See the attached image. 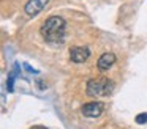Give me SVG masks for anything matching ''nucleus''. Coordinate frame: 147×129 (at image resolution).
I'll return each mask as SVG.
<instances>
[{
	"mask_svg": "<svg viewBox=\"0 0 147 129\" xmlns=\"http://www.w3.org/2000/svg\"><path fill=\"white\" fill-rule=\"evenodd\" d=\"M65 28L67 22L60 16H51L48 17L40 27L41 38L49 44H59L65 39Z\"/></svg>",
	"mask_w": 147,
	"mask_h": 129,
	"instance_id": "1",
	"label": "nucleus"
},
{
	"mask_svg": "<svg viewBox=\"0 0 147 129\" xmlns=\"http://www.w3.org/2000/svg\"><path fill=\"white\" fill-rule=\"evenodd\" d=\"M114 90V82L108 77H96V79H90L87 82L86 87V93L90 98H103V96H109Z\"/></svg>",
	"mask_w": 147,
	"mask_h": 129,
	"instance_id": "2",
	"label": "nucleus"
},
{
	"mask_svg": "<svg viewBox=\"0 0 147 129\" xmlns=\"http://www.w3.org/2000/svg\"><path fill=\"white\" fill-rule=\"evenodd\" d=\"M48 3H49V0H27V3L24 5V11H26L27 16L35 17V16H38L46 8Z\"/></svg>",
	"mask_w": 147,
	"mask_h": 129,
	"instance_id": "3",
	"label": "nucleus"
},
{
	"mask_svg": "<svg viewBox=\"0 0 147 129\" xmlns=\"http://www.w3.org/2000/svg\"><path fill=\"white\" fill-rule=\"evenodd\" d=\"M90 57V49L87 46H73L70 47V58L73 63H84Z\"/></svg>",
	"mask_w": 147,
	"mask_h": 129,
	"instance_id": "4",
	"label": "nucleus"
},
{
	"mask_svg": "<svg viewBox=\"0 0 147 129\" xmlns=\"http://www.w3.org/2000/svg\"><path fill=\"white\" fill-rule=\"evenodd\" d=\"M103 109H105V106H103L101 102L93 101V102L84 104V106L81 107V113H82L84 116H89V118H96V116H100L103 113Z\"/></svg>",
	"mask_w": 147,
	"mask_h": 129,
	"instance_id": "5",
	"label": "nucleus"
},
{
	"mask_svg": "<svg viewBox=\"0 0 147 129\" xmlns=\"http://www.w3.org/2000/svg\"><path fill=\"white\" fill-rule=\"evenodd\" d=\"M114 63H115V55L112 52H106V53H103V55L98 58L96 66H98L100 71H108Z\"/></svg>",
	"mask_w": 147,
	"mask_h": 129,
	"instance_id": "6",
	"label": "nucleus"
},
{
	"mask_svg": "<svg viewBox=\"0 0 147 129\" xmlns=\"http://www.w3.org/2000/svg\"><path fill=\"white\" fill-rule=\"evenodd\" d=\"M18 68H19V65H14V69L11 71V74H10V77H8V80H7V88H8V91H13V84H14V79H16V74H18Z\"/></svg>",
	"mask_w": 147,
	"mask_h": 129,
	"instance_id": "7",
	"label": "nucleus"
},
{
	"mask_svg": "<svg viewBox=\"0 0 147 129\" xmlns=\"http://www.w3.org/2000/svg\"><path fill=\"white\" fill-rule=\"evenodd\" d=\"M136 123L138 124H146L147 123V113H139V115H136Z\"/></svg>",
	"mask_w": 147,
	"mask_h": 129,
	"instance_id": "8",
	"label": "nucleus"
},
{
	"mask_svg": "<svg viewBox=\"0 0 147 129\" xmlns=\"http://www.w3.org/2000/svg\"><path fill=\"white\" fill-rule=\"evenodd\" d=\"M24 68H26V69H27V71H29V72H30V74H38V71H36V69H33V68H32V66H30V65H29V63H24Z\"/></svg>",
	"mask_w": 147,
	"mask_h": 129,
	"instance_id": "9",
	"label": "nucleus"
},
{
	"mask_svg": "<svg viewBox=\"0 0 147 129\" xmlns=\"http://www.w3.org/2000/svg\"><path fill=\"white\" fill-rule=\"evenodd\" d=\"M32 129H46V128H43V126H33Z\"/></svg>",
	"mask_w": 147,
	"mask_h": 129,
	"instance_id": "10",
	"label": "nucleus"
}]
</instances>
